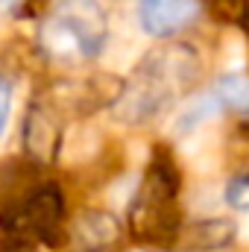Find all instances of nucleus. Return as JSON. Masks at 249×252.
Returning <instances> with one entry per match:
<instances>
[{"label":"nucleus","instance_id":"1","mask_svg":"<svg viewBox=\"0 0 249 252\" xmlns=\"http://www.w3.org/2000/svg\"><path fill=\"white\" fill-rule=\"evenodd\" d=\"M182 173L164 147L153 153L147 170L129 202V229L141 247H170L182 235V205H179Z\"/></svg>","mask_w":249,"mask_h":252},{"label":"nucleus","instance_id":"2","mask_svg":"<svg viewBox=\"0 0 249 252\" xmlns=\"http://www.w3.org/2000/svg\"><path fill=\"white\" fill-rule=\"evenodd\" d=\"M109 38L103 0H56L41 24V50L64 64L97 59Z\"/></svg>","mask_w":249,"mask_h":252},{"label":"nucleus","instance_id":"3","mask_svg":"<svg viewBox=\"0 0 249 252\" xmlns=\"http://www.w3.org/2000/svg\"><path fill=\"white\" fill-rule=\"evenodd\" d=\"M0 220L12 235L30 244L59 247L62 241H67L70 220H64V193L56 182H38L24 199L6 208Z\"/></svg>","mask_w":249,"mask_h":252},{"label":"nucleus","instance_id":"4","mask_svg":"<svg viewBox=\"0 0 249 252\" xmlns=\"http://www.w3.org/2000/svg\"><path fill=\"white\" fill-rule=\"evenodd\" d=\"M126 82L112 73L97 76H79V79H59L50 88V100L44 103L53 115H70V118H91L103 106H115L124 94Z\"/></svg>","mask_w":249,"mask_h":252},{"label":"nucleus","instance_id":"5","mask_svg":"<svg viewBox=\"0 0 249 252\" xmlns=\"http://www.w3.org/2000/svg\"><path fill=\"white\" fill-rule=\"evenodd\" d=\"M138 70L144 73H153L156 79L167 82L176 94L187 88L193 79H199V70H202V59H199V50L187 41H167L164 47L153 50L144 56V62L138 64Z\"/></svg>","mask_w":249,"mask_h":252},{"label":"nucleus","instance_id":"6","mask_svg":"<svg viewBox=\"0 0 249 252\" xmlns=\"http://www.w3.org/2000/svg\"><path fill=\"white\" fill-rule=\"evenodd\" d=\"M121 238V223L106 208H82L67 223L70 252H106Z\"/></svg>","mask_w":249,"mask_h":252},{"label":"nucleus","instance_id":"7","mask_svg":"<svg viewBox=\"0 0 249 252\" xmlns=\"http://www.w3.org/2000/svg\"><path fill=\"white\" fill-rule=\"evenodd\" d=\"M199 15V0H138V24L153 38H173Z\"/></svg>","mask_w":249,"mask_h":252},{"label":"nucleus","instance_id":"8","mask_svg":"<svg viewBox=\"0 0 249 252\" xmlns=\"http://www.w3.org/2000/svg\"><path fill=\"white\" fill-rule=\"evenodd\" d=\"M21 141H24V153L32 161L53 158L59 144H62V135H59V126H56V115L47 106L32 103L27 118H24V126H21Z\"/></svg>","mask_w":249,"mask_h":252},{"label":"nucleus","instance_id":"9","mask_svg":"<svg viewBox=\"0 0 249 252\" xmlns=\"http://www.w3.org/2000/svg\"><path fill=\"white\" fill-rule=\"evenodd\" d=\"M238 238V226L226 217H202V220H187L182 226L179 244H185L187 252H217L232 247Z\"/></svg>","mask_w":249,"mask_h":252},{"label":"nucleus","instance_id":"10","mask_svg":"<svg viewBox=\"0 0 249 252\" xmlns=\"http://www.w3.org/2000/svg\"><path fill=\"white\" fill-rule=\"evenodd\" d=\"M220 112L223 109H220V103H217V97L211 91L193 94V97H187L185 103L179 106V112L173 118V135L176 138H190L202 126H211V121H217Z\"/></svg>","mask_w":249,"mask_h":252},{"label":"nucleus","instance_id":"11","mask_svg":"<svg viewBox=\"0 0 249 252\" xmlns=\"http://www.w3.org/2000/svg\"><path fill=\"white\" fill-rule=\"evenodd\" d=\"M100 147H103V138H100V132L94 126H73L64 135V141L59 144L62 161L70 164V167L85 164V161H94L97 153H100Z\"/></svg>","mask_w":249,"mask_h":252},{"label":"nucleus","instance_id":"12","mask_svg":"<svg viewBox=\"0 0 249 252\" xmlns=\"http://www.w3.org/2000/svg\"><path fill=\"white\" fill-rule=\"evenodd\" d=\"M220 103V109H232L238 115H249V76L247 73H229L217 79L211 91Z\"/></svg>","mask_w":249,"mask_h":252},{"label":"nucleus","instance_id":"13","mask_svg":"<svg viewBox=\"0 0 249 252\" xmlns=\"http://www.w3.org/2000/svg\"><path fill=\"white\" fill-rule=\"evenodd\" d=\"M223 196L235 211H249V173L247 176H232Z\"/></svg>","mask_w":249,"mask_h":252},{"label":"nucleus","instance_id":"14","mask_svg":"<svg viewBox=\"0 0 249 252\" xmlns=\"http://www.w3.org/2000/svg\"><path fill=\"white\" fill-rule=\"evenodd\" d=\"M9 112H12V85H9L6 76H0V135L6 132Z\"/></svg>","mask_w":249,"mask_h":252},{"label":"nucleus","instance_id":"15","mask_svg":"<svg viewBox=\"0 0 249 252\" xmlns=\"http://www.w3.org/2000/svg\"><path fill=\"white\" fill-rule=\"evenodd\" d=\"M24 3H27L30 12H41V9H47V0H24Z\"/></svg>","mask_w":249,"mask_h":252},{"label":"nucleus","instance_id":"16","mask_svg":"<svg viewBox=\"0 0 249 252\" xmlns=\"http://www.w3.org/2000/svg\"><path fill=\"white\" fill-rule=\"evenodd\" d=\"M18 3H24V0H0V12H9V9H15Z\"/></svg>","mask_w":249,"mask_h":252},{"label":"nucleus","instance_id":"17","mask_svg":"<svg viewBox=\"0 0 249 252\" xmlns=\"http://www.w3.org/2000/svg\"><path fill=\"white\" fill-rule=\"evenodd\" d=\"M129 252H150V250H144V247H141V250H129Z\"/></svg>","mask_w":249,"mask_h":252},{"label":"nucleus","instance_id":"18","mask_svg":"<svg viewBox=\"0 0 249 252\" xmlns=\"http://www.w3.org/2000/svg\"><path fill=\"white\" fill-rule=\"evenodd\" d=\"M217 3H232V0H217Z\"/></svg>","mask_w":249,"mask_h":252}]
</instances>
